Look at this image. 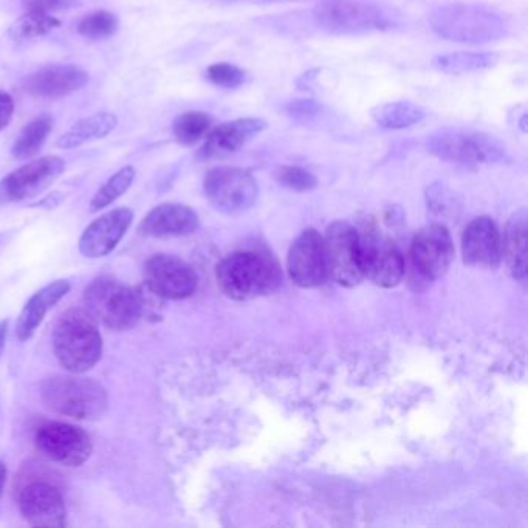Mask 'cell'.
<instances>
[{
  "mask_svg": "<svg viewBox=\"0 0 528 528\" xmlns=\"http://www.w3.org/2000/svg\"><path fill=\"white\" fill-rule=\"evenodd\" d=\"M265 127L267 123L261 118H239V120L219 124L206 135L205 143L199 151V157L211 160V158H222L234 154L244 148L245 144L250 143L253 138L258 137Z\"/></svg>",
  "mask_w": 528,
  "mask_h": 528,
  "instance_id": "ffe728a7",
  "label": "cell"
},
{
  "mask_svg": "<svg viewBox=\"0 0 528 528\" xmlns=\"http://www.w3.org/2000/svg\"><path fill=\"white\" fill-rule=\"evenodd\" d=\"M285 115L299 124H310L323 114V106L315 100H295L285 104Z\"/></svg>",
  "mask_w": 528,
  "mask_h": 528,
  "instance_id": "836d02e7",
  "label": "cell"
},
{
  "mask_svg": "<svg viewBox=\"0 0 528 528\" xmlns=\"http://www.w3.org/2000/svg\"><path fill=\"white\" fill-rule=\"evenodd\" d=\"M79 0H22L27 13L53 14L78 7Z\"/></svg>",
  "mask_w": 528,
  "mask_h": 528,
  "instance_id": "e575fe53",
  "label": "cell"
},
{
  "mask_svg": "<svg viewBox=\"0 0 528 528\" xmlns=\"http://www.w3.org/2000/svg\"><path fill=\"white\" fill-rule=\"evenodd\" d=\"M87 312L110 330H129L143 315V302L134 288L114 278H98L84 290Z\"/></svg>",
  "mask_w": 528,
  "mask_h": 528,
  "instance_id": "8992f818",
  "label": "cell"
},
{
  "mask_svg": "<svg viewBox=\"0 0 528 528\" xmlns=\"http://www.w3.org/2000/svg\"><path fill=\"white\" fill-rule=\"evenodd\" d=\"M42 402L50 411L76 420H98L107 409V392L81 374L50 375L41 383Z\"/></svg>",
  "mask_w": 528,
  "mask_h": 528,
  "instance_id": "277c9868",
  "label": "cell"
},
{
  "mask_svg": "<svg viewBox=\"0 0 528 528\" xmlns=\"http://www.w3.org/2000/svg\"><path fill=\"white\" fill-rule=\"evenodd\" d=\"M411 258L414 267L426 279L445 275L454 259V245L448 228L434 223L417 233L412 240Z\"/></svg>",
  "mask_w": 528,
  "mask_h": 528,
  "instance_id": "9a60e30c",
  "label": "cell"
},
{
  "mask_svg": "<svg viewBox=\"0 0 528 528\" xmlns=\"http://www.w3.org/2000/svg\"><path fill=\"white\" fill-rule=\"evenodd\" d=\"M462 254L473 267H498L502 258V237L490 217H477L463 231Z\"/></svg>",
  "mask_w": 528,
  "mask_h": 528,
  "instance_id": "d6986e66",
  "label": "cell"
},
{
  "mask_svg": "<svg viewBox=\"0 0 528 528\" xmlns=\"http://www.w3.org/2000/svg\"><path fill=\"white\" fill-rule=\"evenodd\" d=\"M59 27H61V21L53 14L25 13L22 18L11 25L8 36L13 42L25 44V42L36 41L42 36H47Z\"/></svg>",
  "mask_w": 528,
  "mask_h": 528,
  "instance_id": "83f0119b",
  "label": "cell"
},
{
  "mask_svg": "<svg viewBox=\"0 0 528 528\" xmlns=\"http://www.w3.org/2000/svg\"><path fill=\"white\" fill-rule=\"evenodd\" d=\"M525 244H527V219L524 213H519L508 223L507 234L502 242V256L507 259L510 270L515 278L524 281L525 273Z\"/></svg>",
  "mask_w": 528,
  "mask_h": 528,
  "instance_id": "484cf974",
  "label": "cell"
},
{
  "mask_svg": "<svg viewBox=\"0 0 528 528\" xmlns=\"http://www.w3.org/2000/svg\"><path fill=\"white\" fill-rule=\"evenodd\" d=\"M313 19L332 35H361L398 27L395 14L369 0H321L313 8Z\"/></svg>",
  "mask_w": 528,
  "mask_h": 528,
  "instance_id": "5b68a950",
  "label": "cell"
},
{
  "mask_svg": "<svg viewBox=\"0 0 528 528\" xmlns=\"http://www.w3.org/2000/svg\"><path fill=\"white\" fill-rule=\"evenodd\" d=\"M70 284L67 281H55L45 285L39 292L31 296L30 301L25 304L16 324V336L19 341H28L35 335L38 327L44 321L48 310L61 301L69 293Z\"/></svg>",
  "mask_w": 528,
  "mask_h": 528,
  "instance_id": "7402d4cb",
  "label": "cell"
},
{
  "mask_svg": "<svg viewBox=\"0 0 528 528\" xmlns=\"http://www.w3.org/2000/svg\"><path fill=\"white\" fill-rule=\"evenodd\" d=\"M281 281V268L267 251H236L217 265L220 290L237 301L275 292Z\"/></svg>",
  "mask_w": 528,
  "mask_h": 528,
  "instance_id": "7a4b0ae2",
  "label": "cell"
},
{
  "mask_svg": "<svg viewBox=\"0 0 528 528\" xmlns=\"http://www.w3.org/2000/svg\"><path fill=\"white\" fill-rule=\"evenodd\" d=\"M53 352L67 372L83 375L90 371L103 354L96 319L86 309L62 313L53 330Z\"/></svg>",
  "mask_w": 528,
  "mask_h": 528,
  "instance_id": "3957f363",
  "label": "cell"
},
{
  "mask_svg": "<svg viewBox=\"0 0 528 528\" xmlns=\"http://www.w3.org/2000/svg\"><path fill=\"white\" fill-rule=\"evenodd\" d=\"M8 321L0 323V355L4 352L5 340H7Z\"/></svg>",
  "mask_w": 528,
  "mask_h": 528,
  "instance_id": "8d00e7d4",
  "label": "cell"
},
{
  "mask_svg": "<svg viewBox=\"0 0 528 528\" xmlns=\"http://www.w3.org/2000/svg\"><path fill=\"white\" fill-rule=\"evenodd\" d=\"M18 505L33 527L59 528L67 524L66 501L61 491L45 480H30L18 491Z\"/></svg>",
  "mask_w": 528,
  "mask_h": 528,
  "instance_id": "5bb4252c",
  "label": "cell"
},
{
  "mask_svg": "<svg viewBox=\"0 0 528 528\" xmlns=\"http://www.w3.org/2000/svg\"><path fill=\"white\" fill-rule=\"evenodd\" d=\"M213 126V118L200 110H189L175 118L172 134L183 146H194L208 135Z\"/></svg>",
  "mask_w": 528,
  "mask_h": 528,
  "instance_id": "f1b7e54d",
  "label": "cell"
},
{
  "mask_svg": "<svg viewBox=\"0 0 528 528\" xmlns=\"http://www.w3.org/2000/svg\"><path fill=\"white\" fill-rule=\"evenodd\" d=\"M199 216L182 203H162L146 214L140 225V234L155 239H169L196 233Z\"/></svg>",
  "mask_w": 528,
  "mask_h": 528,
  "instance_id": "44dd1931",
  "label": "cell"
},
{
  "mask_svg": "<svg viewBox=\"0 0 528 528\" xmlns=\"http://www.w3.org/2000/svg\"><path fill=\"white\" fill-rule=\"evenodd\" d=\"M35 445L47 459L70 468L81 467L93 451L89 434L79 426L64 422L39 426L35 431Z\"/></svg>",
  "mask_w": 528,
  "mask_h": 528,
  "instance_id": "30bf717a",
  "label": "cell"
},
{
  "mask_svg": "<svg viewBox=\"0 0 528 528\" xmlns=\"http://www.w3.org/2000/svg\"><path fill=\"white\" fill-rule=\"evenodd\" d=\"M144 284L160 298L186 299L194 295L199 285L191 265L171 254H154L143 267Z\"/></svg>",
  "mask_w": 528,
  "mask_h": 528,
  "instance_id": "4fadbf2b",
  "label": "cell"
},
{
  "mask_svg": "<svg viewBox=\"0 0 528 528\" xmlns=\"http://www.w3.org/2000/svg\"><path fill=\"white\" fill-rule=\"evenodd\" d=\"M134 222L129 208H117L93 220L79 239V251L90 259L104 258L117 248Z\"/></svg>",
  "mask_w": 528,
  "mask_h": 528,
  "instance_id": "ac0fdd59",
  "label": "cell"
},
{
  "mask_svg": "<svg viewBox=\"0 0 528 528\" xmlns=\"http://www.w3.org/2000/svg\"><path fill=\"white\" fill-rule=\"evenodd\" d=\"M501 56L494 52L446 53L432 59V67L450 75L484 72L498 66Z\"/></svg>",
  "mask_w": 528,
  "mask_h": 528,
  "instance_id": "d4e9b609",
  "label": "cell"
},
{
  "mask_svg": "<svg viewBox=\"0 0 528 528\" xmlns=\"http://www.w3.org/2000/svg\"><path fill=\"white\" fill-rule=\"evenodd\" d=\"M357 233L363 278L386 288L400 284L405 275V261L391 237L384 236L377 228H364Z\"/></svg>",
  "mask_w": 528,
  "mask_h": 528,
  "instance_id": "9c48e42d",
  "label": "cell"
},
{
  "mask_svg": "<svg viewBox=\"0 0 528 528\" xmlns=\"http://www.w3.org/2000/svg\"><path fill=\"white\" fill-rule=\"evenodd\" d=\"M52 129L53 118L48 114L39 115L35 120H31L22 129L18 140L14 141L11 155L16 160H27V158L35 157L41 151Z\"/></svg>",
  "mask_w": 528,
  "mask_h": 528,
  "instance_id": "4316f807",
  "label": "cell"
},
{
  "mask_svg": "<svg viewBox=\"0 0 528 528\" xmlns=\"http://www.w3.org/2000/svg\"><path fill=\"white\" fill-rule=\"evenodd\" d=\"M276 177L285 188L298 192L312 191L318 185V180L312 172L298 166H282Z\"/></svg>",
  "mask_w": 528,
  "mask_h": 528,
  "instance_id": "d6a6232c",
  "label": "cell"
},
{
  "mask_svg": "<svg viewBox=\"0 0 528 528\" xmlns=\"http://www.w3.org/2000/svg\"><path fill=\"white\" fill-rule=\"evenodd\" d=\"M120 27V21L114 13L107 10H95L86 14L78 24V33L89 41H103L114 36Z\"/></svg>",
  "mask_w": 528,
  "mask_h": 528,
  "instance_id": "4dcf8cb0",
  "label": "cell"
},
{
  "mask_svg": "<svg viewBox=\"0 0 528 528\" xmlns=\"http://www.w3.org/2000/svg\"><path fill=\"white\" fill-rule=\"evenodd\" d=\"M5 482H7V467H5V463L0 460V496L4 493Z\"/></svg>",
  "mask_w": 528,
  "mask_h": 528,
  "instance_id": "74e56055",
  "label": "cell"
},
{
  "mask_svg": "<svg viewBox=\"0 0 528 528\" xmlns=\"http://www.w3.org/2000/svg\"><path fill=\"white\" fill-rule=\"evenodd\" d=\"M205 76L211 84L223 89H237L247 81V73L230 62L213 64L206 69Z\"/></svg>",
  "mask_w": 528,
  "mask_h": 528,
  "instance_id": "1f68e13d",
  "label": "cell"
},
{
  "mask_svg": "<svg viewBox=\"0 0 528 528\" xmlns=\"http://www.w3.org/2000/svg\"><path fill=\"white\" fill-rule=\"evenodd\" d=\"M203 191L208 202L225 214L245 213L259 196L258 182L253 174L234 166L211 169L203 180Z\"/></svg>",
  "mask_w": 528,
  "mask_h": 528,
  "instance_id": "ba28073f",
  "label": "cell"
},
{
  "mask_svg": "<svg viewBox=\"0 0 528 528\" xmlns=\"http://www.w3.org/2000/svg\"><path fill=\"white\" fill-rule=\"evenodd\" d=\"M426 148L440 160L459 165H490L507 154L498 137L459 127H445L429 135Z\"/></svg>",
  "mask_w": 528,
  "mask_h": 528,
  "instance_id": "52a82bcc",
  "label": "cell"
},
{
  "mask_svg": "<svg viewBox=\"0 0 528 528\" xmlns=\"http://www.w3.org/2000/svg\"><path fill=\"white\" fill-rule=\"evenodd\" d=\"M135 171L134 166H124L120 171L115 172L93 196L92 202H90V211L92 213H98V211L104 210L107 206L117 202L123 194H126L134 183Z\"/></svg>",
  "mask_w": 528,
  "mask_h": 528,
  "instance_id": "f546056e",
  "label": "cell"
},
{
  "mask_svg": "<svg viewBox=\"0 0 528 528\" xmlns=\"http://www.w3.org/2000/svg\"><path fill=\"white\" fill-rule=\"evenodd\" d=\"M89 83V73L73 64H53L42 67L25 78L24 90L39 100H61L83 89Z\"/></svg>",
  "mask_w": 528,
  "mask_h": 528,
  "instance_id": "e0dca14e",
  "label": "cell"
},
{
  "mask_svg": "<svg viewBox=\"0 0 528 528\" xmlns=\"http://www.w3.org/2000/svg\"><path fill=\"white\" fill-rule=\"evenodd\" d=\"M429 25L439 38L457 44L498 42L510 33V21L496 8L482 4L440 5L429 14Z\"/></svg>",
  "mask_w": 528,
  "mask_h": 528,
  "instance_id": "6da1fadb",
  "label": "cell"
},
{
  "mask_svg": "<svg viewBox=\"0 0 528 528\" xmlns=\"http://www.w3.org/2000/svg\"><path fill=\"white\" fill-rule=\"evenodd\" d=\"M14 114V101L7 92L0 90V132L11 123Z\"/></svg>",
  "mask_w": 528,
  "mask_h": 528,
  "instance_id": "d590c367",
  "label": "cell"
},
{
  "mask_svg": "<svg viewBox=\"0 0 528 528\" xmlns=\"http://www.w3.org/2000/svg\"><path fill=\"white\" fill-rule=\"evenodd\" d=\"M371 117L381 129L402 131L422 123L426 118V110L411 101H394V103L378 104L371 110Z\"/></svg>",
  "mask_w": 528,
  "mask_h": 528,
  "instance_id": "cb8c5ba5",
  "label": "cell"
},
{
  "mask_svg": "<svg viewBox=\"0 0 528 528\" xmlns=\"http://www.w3.org/2000/svg\"><path fill=\"white\" fill-rule=\"evenodd\" d=\"M288 273L296 285L318 287L327 279L326 254L323 236L315 230H306L293 242L288 251Z\"/></svg>",
  "mask_w": 528,
  "mask_h": 528,
  "instance_id": "2e32d148",
  "label": "cell"
},
{
  "mask_svg": "<svg viewBox=\"0 0 528 528\" xmlns=\"http://www.w3.org/2000/svg\"><path fill=\"white\" fill-rule=\"evenodd\" d=\"M326 254L327 278L343 287H355L363 281L360 256H358V233L350 223L333 222L323 236Z\"/></svg>",
  "mask_w": 528,
  "mask_h": 528,
  "instance_id": "8fae6325",
  "label": "cell"
},
{
  "mask_svg": "<svg viewBox=\"0 0 528 528\" xmlns=\"http://www.w3.org/2000/svg\"><path fill=\"white\" fill-rule=\"evenodd\" d=\"M66 171V162L58 155L38 158L0 180V205L35 199L50 188Z\"/></svg>",
  "mask_w": 528,
  "mask_h": 528,
  "instance_id": "7c38bea8",
  "label": "cell"
},
{
  "mask_svg": "<svg viewBox=\"0 0 528 528\" xmlns=\"http://www.w3.org/2000/svg\"><path fill=\"white\" fill-rule=\"evenodd\" d=\"M118 126L117 115L112 112H98L83 120L76 121L66 134L56 141L61 149H75L90 141L103 140Z\"/></svg>",
  "mask_w": 528,
  "mask_h": 528,
  "instance_id": "603a6c76",
  "label": "cell"
}]
</instances>
